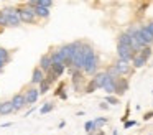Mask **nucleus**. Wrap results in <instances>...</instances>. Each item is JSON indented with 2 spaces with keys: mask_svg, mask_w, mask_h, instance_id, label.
<instances>
[{
  "mask_svg": "<svg viewBox=\"0 0 153 135\" xmlns=\"http://www.w3.org/2000/svg\"><path fill=\"white\" fill-rule=\"evenodd\" d=\"M82 49H84V69L82 71L89 76H96L97 68H99V58H97L96 51H94V48L89 43H84Z\"/></svg>",
  "mask_w": 153,
  "mask_h": 135,
  "instance_id": "f257e3e1",
  "label": "nucleus"
},
{
  "mask_svg": "<svg viewBox=\"0 0 153 135\" xmlns=\"http://www.w3.org/2000/svg\"><path fill=\"white\" fill-rule=\"evenodd\" d=\"M17 10H18V15H20L22 23H36L38 16L35 15V10L33 8L23 5V7H20V8H17Z\"/></svg>",
  "mask_w": 153,
  "mask_h": 135,
  "instance_id": "f03ea898",
  "label": "nucleus"
},
{
  "mask_svg": "<svg viewBox=\"0 0 153 135\" xmlns=\"http://www.w3.org/2000/svg\"><path fill=\"white\" fill-rule=\"evenodd\" d=\"M137 53L133 51L132 48H127V46H122V45H117V56H119L120 61L123 63H132L133 58H135Z\"/></svg>",
  "mask_w": 153,
  "mask_h": 135,
  "instance_id": "7ed1b4c3",
  "label": "nucleus"
},
{
  "mask_svg": "<svg viewBox=\"0 0 153 135\" xmlns=\"http://www.w3.org/2000/svg\"><path fill=\"white\" fill-rule=\"evenodd\" d=\"M2 12L5 13V16H7V20H8V26H18L22 23L17 8H5V10H2Z\"/></svg>",
  "mask_w": 153,
  "mask_h": 135,
  "instance_id": "20e7f679",
  "label": "nucleus"
},
{
  "mask_svg": "<svg viewBox=\"0 0 153 135\" xmlns=\"http://www.w3.org/2000/svg\"><path fill=\"white\" fill-rule=\"evenodd\" d=\"M38 97H40V89H36V87L27 89V92H25V101H27V105H33L35 102L38 101Z\"/></svg>",
  "mask_w": 153,
  "mask_h": 135,
  "instance_id": "39448f33",
  "label": "nucleus"
},
{
  "mask_svg": "<svg viewBox=\"0 0 153 135\" xmlns=\"http://www.w3.org/2000/svg\"><path fill=\"white\" fill-rule=\"evenodd\" d=\"M115 68H117V71H119V74H120V78H125V76H128V74H132L133 72V68L128 64V63H123V61H117L115 63Z\"/></svg>",
  "mask_w": 153,
  "mask_h": 135,
  "instance_id": "423d86ee",
  "label": "nucleus"
},
{
  "mask_svg": "<svg viewBox=\"0 0 153 135\" xmlns=\"http://www.w3.org/2000/svg\"><path fill=\"white\" fill-rule=\"evenodd\" d=\"M128 91V79L127 78H119L115 81V94L117 95H123Z\"/></svg>",
  "mask_w": 153,
  "mask_h": 135,
  "instance_id": "0eeeda50",
  "label": "nucleus"
},
{
  "mask_svg": "<svg viewBox=\"0 0 153 135\" xmlns=\"http://www.w3.org/2000/svg\"><path fill=\"white\" fill-rule=\"evenodd\" d=\"M138 30H140V35H142L143 41H145V46H150L153 43V35L150 33V30L146 28V25H140Z\"/></svg>",
  "mask_w": 153,
  "mask_h": 135,
  "instance_id": "6e6552de",
  "label": "nucleus"
},
{
  "mask_svg": "<svg viewBox=\"0 0 153 135\" xmlns=\"http://www.w3.org/2000/svg\"><path fill=\"white\" fill-rule=\"evenodd\" d=\"M12 102H13L15 112H17V110H22V109L27 105V101H25V94H15L13 97H12Z\"/></svg>",
  "mask_w": 153,
  "mask_h": 135,
  "instance_id": "1a4fd4ad",
  "label": "nucleus"
},
{
  "mask_svg": "<svg viewBox=\"0 0 153 135\" xmlns=\"http://www.w3.org/2000/svg\"><path fill=\"white\" fill-rule=\"evenodd\" d=\"M45 72L41 71L40 66H36V68L33 69V74H31V84H41V82L45 81Z\"/></svg>",
  "mask_w": 153,
  "mask_h": 135,
  "instance_id": "9d476101",
  "label": "nucleus"
},
{
  "mask_svg": "<svg viewBox=\"0 0 153 135\" xmlns=\"http://www.w3.org/2000/svg\"><path fill=\"white\" fill-rule=\"evenodd\" d=\"M51 66H53V61H51V56L50 54H43L40 59V68L43 72H50L51 71Z\"/></svg>",
  "mask_w": 153,
  "mask_h": 135,
  "instance_id": "9b49d317",
  "label": "nucleus"
},
{
  "mask_svg": "<svg viewBox=\"0 0 153 135\" xmlns=\"http://www.w3.org/2000/svg\"><path fill=\"white\" fill-rule=\"evenodd\" d=\"M115 81L117 79H114V78H110V76H107V79H105V84H104V91H105V94L107 95H112V94H115Z\"/></svg>",
  "mask_w": 153,
  "mask_h": 135,
  "instance_id": "f8f14e48",
  "label": "nucleus"
},
{
  "mask_svg": "<svg viewBox=\"0 0 153 135\" xmlns=\"http://www.w3.org/2000/svg\"><path fill=\"white\" fill-rule=\"evenodd\" d=\"M119 45L127 46V48H132L133 49V40H132V36H130L127 31L120 33V35H119Z\"/></svg>",
  "mask_w": 153,
  "mask_h": 135,
  "instance_id": "ddd939ff",
  "label": "nucleus"
},
{
  "mask_svg": "<svg viewBox=\"0 0 153 135\" xmlns=\"http://www.w3.org/2000/svg\"><path fill=\"white\" fill-rule=\"evenodd\" d=\"M107 76H109V74H107V71H105V72H97V74L92 78V81H94V84L97 86V89H102V87H104Z\"/></svg>",
  "mask_w": 153,
  "mask_h": 135,
  "instance_id": "4468645a",
  "label": "nucleus"
},
{
  "mask_svg": "<svg viewBox=\"0 0 153 135\" xmlns=\"http://www.w3.org/2000/svg\"><path fill=\"white\" fill-rule=\"evenodd\" d=\"M146 61H148V59H146L145 56H142L140 53H137L135 58H133V61H132L133 69H140V68H143V66L146 64Z\"/></svg>",
  "mask_w": 153,
  "mask_h": 135,
  "instance_id": "2eb2a0df",
  "label": "nucleus"
},
{
  "mask_svg": "<svg viewBox=\"0 0 153 135\" xmlns=\"http://www.w3.org/2000/svg\"><path fill=\"white\" fill-rule=\"evenodd\" d=\"M12 112H15L13 102L12 101L2 102V105H0V115H7V114H12Z\"/></svg>",
  "mask_w": 153,
  "mask_h": 135,
  "instance_id": "dca6fc26",
  "label": "nucleus"
},
{
  "mask_svg": "<svg viewBox=\"0 0 153 135\" xmlns=\"http://www.w3.org/2000/svg\"><path fill=\"white\" fill-rule=\"evenodd\" d=\"M35 15L38 16V18H50V10L48 8H43V7H36L35 8Z\"/></svg>",
  "mask_w": 153,
  "mask_h": 135,
  "instance_id": "f3484780",
  "label": "nucleus"
},
{
  "mask_svg": "<svg viewBox=\"0 0 153 135\" xmlns=\"http://www.w3.org/2000/svg\"><path fill=\"white\" fill-rule=\"evenodd\" d=\"M64 69H66V64H53V66H51V72H53V74H56L58 78H59V76H63Z\"/></svg>",
  "mask_w": 153,
  "mask_h": 135,
  "instance_id": "a211bd4d",
  "label": "nucleus"
},
{
  "mask_svg": "<svg viewBox=\"0 0 153 135\" xmlns=\"http://www.w3.org/2000/svg\"><path fill=\"white\" fill-rule=\"evenodd\" d=\"M84 128H86L87 135H92L94 132L97 130V127H96V124H94V120H87V122H86V125H84Z\"/></svg>",
  "mask_w": 153,
  "mask_h": 135,
  "instance_id": "6ab92c4d",
  "label": "nucleus"
},
{
  "mask_svg": "<svg viewBox=\"0 0 153 135\" xmlns=\"http://www.w3.org/2000/svg\"><path fill=\"white\" fill-rule=\"evenodd\" d=\"M138 53H140V54H142V56H145L146 59H148L150 56L153 54V49H152V46H145V48H142V49H140Z\"/></svg>",
  "mask_w": 153,
  "mask_h": 135,
  "instance_id": "aec40b11",
  "label": "nucleus"
},
{
  "mask_svg": "<svg viewBox=\"0 0 153 135\" xmlns=\"http://www.w3.org/2000/svg\"><path fill=\"white\" fill-rule=\"evenodd\" d=\"M54 109V105H53V102H46V104L43 105V107L40 109V114H48V112H51Z\"/></svg>",
  "mask_w": 153,
  "mask_h": 135,
  "instance_id": "412c9836",
  "label": "nucleus"
},
{
  "mask_svg": "<svg viewBox=\"0 0 153 135\" xmlns=\"http://www.w3.org/2000/svg\"><path fill=\"white\" fill-rule=\"evenodd\" d=\"M50 87H51V84L46 81V79H45V81L40 84V94H46V92L50 91Z\"/></svg>",
  "mask_w": 153,
  "mask_h": 135,
  "instance_id": "4be33fe9",
  "label": "nucleus"
},
{
  "mask_svg": "<svg viewBox=\"0 0 153 135\" xmlns=\"http://www.w3.org/2000/svg\"><path fill=\"white\" fill-rule=\"evenodd\" d=\"M107 122H109V119L107 117H97L96 120H94V124H96V127H97V130H99L100 127H102V125H105Z\"/></svg>",
  "mask_w": 153,
  "mask_h": 135,
  "instance_id": "5701e85b",
  "label": "nucleus"
},
{
  "mask_svg": "<svg viewBox=\"0 0 153 135\" xmlns=\"http://www.w3.org/2000/svg\"><path fill=\"white\" fill-rule=\"evenodd\" d=\"M38 3H40L38 7H43V8H48V10L53 7V2H51V0H38Z\"/></svg>",
  "mask_w": 153,
  "mask_h": 135,
  "instance_id": "b1692460",
  "label": "nucleus"
},
{
  "mask_svg": "<svg viewBox=\"0 0 153 135\" xmlns=\"http://www.w3.org/2000/svg\"><path fill=\"white\" fill-rule=\"evenodd\" d=\"M105 102H107V104L115 105V104H119V99H117L115 95H107V97H105Z\"/></svg>",
  "mask_w": 153,
  "mask_h": 135,
  "instance_id": "393cba45",
  "label": "nucleus"
},
{
  "mask_svg": "<svg viewBox=\"0 0 153 135\" xmlns=\"http://www.w3.org/2000/svg\"><path fill=\"white\" fill-rule=\"evenodd\" d=\"M97 89V86L94 84V81H91L89 84H87V87H86V94H91V92H94Z\"/></svg>",
  "mask_w": 153,
  "mask_h": 135,
  "instance_id": "a878e982",
  "label": "nucleus"
},
{
  "mask_svg": "<svg viewBox=\"0 0 153 135\" xmlns=\"http://www.w3.org/2000/svg\"><path fill=\"white\" fill-rule=\"evenodd\" d=\"M0 25H2V26H8V20H7V16H5L4 12H0Z\"/></svg>",
  "mask_w": 153,
  "mask_h": 135,
  "instance_id": "bb28decb",
  "label": "nucleus"
},
{
  "mask_svg": "<svg viewBox=\"0 0 153 135\" xmlns=\"http://www.w3.org/2000/svg\"><path fill=\"white\" fill-rule=\"evenodd\" d=\"M56 79H58V76H56V74H53V72H51V71L48 72V76H46V81L50 82V84H53V82L56 81Z\"/></svg>",
  "mask_w": 153,
  "mask_h": 135,
  "instance_id": "cd10ccee",
  "label": "nucleus"
},
{
  "mask_svg": "<svg viewBox=\"0 0 153 135\" xmlns=\"http://www.w3.org/2000/svg\"><path fill=\"white\" fill-rule=\"evenodd\" d=\"M137 122L135 120H127L125 124H123V128H130V127H135Z\"/></svg>",
  "mask_w": 153,
  "mask_h": 135,
  "instance_id": "c85d7f7f",
  "label": "nucleus"
},
{
  "mask_svg": "<svg viewBox=\"0 0 153 135\" xmlns=\"http://www.w3.org/2000/svg\"><path fill=\"white\" fill-rule=\"evenodd\" d=\"M150 119H153V110H150V112H145V115H143V120H150Z\"/></svg>",
  "mask_w": 153,
  "mask_h": 135,
  "instance_id": "c756f323",
  "label": "nucleus"
},
{
  "mask_svg": "<svg viewBox=\"0 0 153 135\" xmlns=\"http://www.w3.org/2000/svg\"><path fill=\"white\" fill-rule=\"evenodd\" d=\"M146 28H148V30H150V33L153 35V20H152V22H148V23H146Z\"/></svg>",
  "mask_w": 153,
  "mask_h": 135,
  "instance_id": "7c9ffc66",
  "label": "nucleus"
},
{
  "mask_svg": "<svg viewBox=\"0 0 153 135\" xmlns=\"http://www.w3.org/2000/svg\"><path fill=\"white\" fill-rule=\"evenodd\" d=\"M100 109H104V110H107V109H109V105H107V102H102V104L99 105Z\"/></svg>",
  "mask_w": 153,
  "mask_h": 135,
  "instance_id": "2f4dec72",
  "label": "nucleus"
},
{
  "mask_svg": "<svg viewBox=\"0 0 153 135\" xmlns=\"http://www.w3.org/2000/svg\"><path fill=\"white\" fill-rule=\"evenodd\" d=\"M59 97H61V99H63V101H66V99H68V94H66V92H63V94H61V95H59Z\"/></svg>",
  "mask_w": 153,
  "mask_h": 135,
  "instance_id": "473e14b6",
  "label": "nucleus"
},
{
  "mask_svg": "<svg viewBox=\"0 0 153 135\" xmlns=\"http://www.w3.org/2000/svg\"><path fill=\"white\" fill-rule=\"evenodd\" d=\"M2 127H12V122H5V124L2 125Z\"/></svg>",
  "mask_w": 153,
  "mask_h": 135,
  "instance_id": "72a5a7b5",
  "label": "nucleus"
},
{
  "mask_svg": "<svg viewBox=\"0 0 153 135\" xmlns=\"http://www.w3.org/2000/svg\"><path fill=\"white\" fill-rule=\"evenodd\" d=\"M92 135H105L104 132H97V134H92Z\"/></svg>",
  "mask_w": 153,
  "mask_h": 135,
  "instance_id": "f704fd0d",
  "label": "nucleus"
},
{
  "mask_svg": "<svg viewBox=\"0 0 153 135\" xmlns=\"http://www.w3.org/2000/svg\"><path fill=\"white\" fill-rule=\"evenodd\" d=\"M4 66H5L4 63H0V71H2V69H4Z\"/></svg>",
  "mask_w": 153,
  "mask_h": 135,
  "instance_id": "c9c22d12",
  "label": "nucleus"
},
{
  "mask_svg": "<svg viewBox=\"0 0 153 135\" xmlns=\"http://www.w3.org/2000/svg\"><path fill=\"white\" fill-rule=\"evenodd\" d=\"M0 105H2V102H0Z\"/></svg>",
  "mask_w": 153,
  "mask_h": 135,
  "instance_id": "e433bc0d",
  "label": "nucleus"
},
{
  "mask_svg": "<svg viewBox=\"0 0 153 135\" xmlns=\"http://www.w3.org/2000/svg\"><path fill=\"white\" fill-rule=\"evenodd\" d=\"M0 31H2V30H0Z\"/></svg>",
  "mask_w": 153,
  "mask_h": 135,
  "instance_id": "4c0bfd02",
  "label": "nucleus"
}]
</instances>
